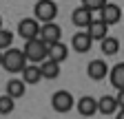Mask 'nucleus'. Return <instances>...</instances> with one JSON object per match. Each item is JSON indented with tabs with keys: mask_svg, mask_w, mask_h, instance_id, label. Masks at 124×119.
<instances>
[{
	"mask_svg": "<svg viewBox=\"0 0 124 119\" xmlns=\"http://www.w3.org/2000/svg\"><path fill=\"white\" fill-rule=\"evenodd\" d=\"M100 20H104L108 26H113L122 20V7L115 5V2H108L102 11H100Z\"/></svg>",
	"mask_w": 124,
	"mask_h": 119,
	"instance_id": "obj_9",
	"label": "nucleus"
},
{
	"mask_svg": "<svg viewBox=\"0 0 124 119\" xmlns=\"http://www.w3.org/2000/svg\"><path fill=\"white\" fill-rule=\"evenodd\" d=\"M115 99H117V106H120V108H124V91H117Z\"/></svg>",
	"mask_w": 124,
	"mask_h": 119,
	"instance_id": "obj_23",
	"label": "nucleus"
},
{
	"mask_svg": "<svg viewBox=\"0 0 124 119\" xmlns=\"http://www.w3.org/2000/svg\"><path fill=\"white\" fill-rule=\"evenodd\" d=\"M42 77H44V75H42V68H40V64H27V68L22 71V79H24L29 86L38 84Z\"/></svg>",
	"mask_w": 124,
	"mask_h": 119,
	"instance_id": "obj_14",
	"label": "nucleus"
},
{
	"mask_svg": "<svg viewBox=\"0 0 124 119\" xmlns=\"http://www.w3.org/2000/svg\"><path fill=\"white\" fill-rule=\"evenodd\" d=\"M33 18H38L42 24L46 22H55L58 18V5L53 0H38L33 7Z\"/></svg>",
	"mask_w": 124,
	"mask_h": 119,
	"instance_id": "obj_3",
	"label": "nucleus"
},
{
	"mask_svg": "<svg viewBox=\"0 0 124 119\" xmlns=\"http://www.w3.org/2000/svg\"><path fill=\"white\" fill-rule=\"evenodd\" d=\"M24 55L31 64H42L44 57H49V44H46L42 38H36V40H29L24 42Z\"/></svg>",
	"mask_w": 124,
	"mask_h": 119,
	"instance_id": "obj_2",
	"label": "nucleus"
},
{
	"mask_svg": "<svg viewBox=\"0 0 124 119\" xmlns=\"http://www.w3.org/2000/svg\"><path fill=\"white\" fill-rule=\"evenodd\" d=\"M75 108H78V112H80L82 117H91V115L98 112V99L91 97V95H82L80 99H78Z\"/></svg>",
	"mask_w": 124,
	"mask_h": 119,
	"instance_id": "obj_10",
	"label": "nucleus"
},
{
	"mask_svg": "<svg viewBox=\"0 0 124 119\" xmlns=\"http://www.w3.org/2000/svg\"><path fill=\"white\" fill-rule=\"evenodd\" d=\"M75 99H73V95L69 93V91H55L53 95H51V108L55 110V112H69V110H73L75 108Z\"/></svg>",
	"mask_w": 124,
	"mask_h": 119,
	"instance_id": "obj_5",
	"label": "nucleus"
},
{
	"mask_svg": "<svg viewBox=\"0 0 124 119\" xmlns=\"http://www.w3.org/2000/svg\"><path fill=\"white\" fill-rule=\"evenodd\" d=\"M86 31H89V35L93 38V42H102L104 38H108V24H106L104 20H93Z\"/></svg>",
	"mask_w": 124,
	"mask_h": 119,
	"instance_id": "obj_12",
	"label": "nucleus"
},
{
	"mask_svg": "<svg viewBox=\"0 0 124 119\" xmlns=\"http://www.w3.org/2000/svg\"><path fill=\"white\" fill-rule=\"evenodd\" d=\"M67 55H69V46L64 42H53V44H49V60H55V62H64L67 60Z\"/></svg>",
	"mask_w": 124,
	"mask_h": 119,
	"instance_id": "obj_16",
	"label": "nucleus"
},
{
	"mask_svg": "<svg viewBox=\"0 0 124 119\" xmlns=\"http://www.w3.org/2000/svg\"><path fill=\"white\" fill-rule=\"evenodd\" d=\"M71 46H73L75 53H82L84 55V53H89L93 49V38L89 35V31H82V29H80V31L71 38Z\"/></svg>",
	"mask_w": 124,
	"mask_h": 119,
	"instance_id": "obj_7",
	"label": "nucleus"
},
{
	"mask_svg": "<svg viewBox=\"0 0 124 119\" xmlns=\"http://www.w3.org/2000/svg\"><path fill=\"white\" fill-rule=\"evenodd\" d=\"M108 73H111V68H108V64L104 60H91L86 64V75L93 82H102L104 77H108Z\"/></svg>",
	"mask_w": 124,
	"mask_h": 119,
	"instance_id": "obj_6",
	"label": "nucleus"
},
{
	"mask_svg": "<svg viewBox=\"0 0 124 119\" xmlns=\"http://www.w3.org/2000/svg\"><path fill=\"white\" fill-rule=\"evenodd\" d=\"M40 31H42V22H40L38 18H22V20L18 22V35H20L24 42L40 38Z\"/></svg>",
	"mask_w": 124,
	"mask_h": 119,
	"instance_id": "obj_4",
	"label": "nucleus"
},
{
	"mask_svg": "<svg viewBox=\"0 0 124 119\" xmlns=\"http://www.w3.org/2000/svg\"><path fill=\"white\" fill-rule=\"evenodd\" d=\"M100 49H102L104 55H117V51H120V40L113 38V35H108V38H104L100 42Z\"/></svg>",
	"mask_w": 124,
	"mask_h": 119,
	"instance_id": "obj_19",
	"label": "nucleus"
},
{
	"mask_svg": "<svg viewBox=\"0 0 124 119\" xmlns=\"http://www.w3.org/2000/svg\"><path fill=\"white\" fill-rule=\"evenodd\" d=\"M115 119H124V108H120V112L115 115Z\"/></svg>",
	"mask_w": 124,
	"mask_h": 119,
	"instance_id": "obj_24",
	"label": "nucleus"
},
{
	"mask_svg": "<svg viewBox=\"0 0 124 119\" xmlns=\"http://www.w3.org/2000/svg\"><path fill=\"white\" fill-rule=\"evenodd\" d=\"M108 79H111V86L115 91H124V62L115 64L108 73Z\"/></svg>",
	"mask_w": 124,
	"mask_h": 119,
	"instance_id": "obj_15",
	"label": "nucleus"
},
{
	"mask_svg": "<svg viewBox=\"0 0 124 119\" xmlns=\"http://www.w3.org/2000/svg\"><path fill=\"white\" fill-rule=\"evenodd\" d=\"M71 22L78 29H89L91 22H93V11L86 9V7H75L73 13H71Z\"/></svg>",
	"mask_w": 124,
	"mask_h": 119,
	"instance_id": "obj_8",
	"label": "nucleus"
},
{
	"mask_svg": "<svg viewBox=\"0 0 124 119\" xmlns=\"http://www.w3.org/2000/svg\"><path fill=\"white\" fill-rule=\"evenodd\" d=\"M27 55H24V51H20V49H7V51H2V57H0V64H2V68L7 71V73H22L24 68H27Z\"/></svg>",
	"mask_w": 124,
	"mask_h": 119,
	"instance_id": "obj_1",
	"label": "nucleus"
},
{
	"mask_svg": "<svg viewBox=\"0 0 124 119\" xmlns=\"http://www.w3.org/2000/svg\"><path fill=\"white\" fill-rule=\"evenodd\" d=\"M24 91H27V82H24V79H18V77L9 79V82H7V88H5V93H7V95H11L13 99L22 97V95H24Z\"/></svg>",
	"mask_w": 124,
	"mask_h": 119,
	"instance_id": "obj_17",
	"label": "nucleus"
},
{
	"mask_svg": "<svg viewBox=\"0 0 124 119\" xmlns=\"http://www.w3.org/2000/svg\"><path fill=\"white\" fill-rule=\"evenodd\" d=\"M40 38H42L46 44L60 42V38H62V29H60V24H55V22H46V24H42Z\"/></svg>",
	"mask_w": 124,
	"mask_h": 119,
	"instance_id": "obj_11",
	"label": "nucleus"
},
{
	"mask_svg": "<svg viewBox=\"0 0 124 119\" xmlns=\"http://www.w3.org/2000/svg\"><path fill=\"white\" fill-rule=\"evenodd\" d=\"M108 5V0H82V7L91 9V11H102Z\"/></svg>",
	"mask_w": 124,
	"mask_h": 119,
	"instance_id": "obj_21",
	"label": "nucleus"
},
{
	"mask_svg": "<svg viewBox=\"0 0 124 119\" xmlns=\"http://www.w3.org/2000/svg\"><path fill=\"white\" fill-rule=\"evenodd\" d=\"M11 42H13V33L7 31V29H2V31H0V46L7 51V49H11Z\"/></svg>",
	"mask_w": 124,
	"mask_h": 119,
	"instance_id": "obj_22",
	"label": "nucleus"
},
{
	"mask_svg": "<svg viewBox=\"0 0 124 119\" xmlns=\"http://www.w3.org/2000/svg\"><path fill=\"white\" fill-rule=\"evenodd\" d=\"M13 108H16L13 97L5 93L2 97H0V115H11V112H13Z\"/></svg>",
	"mask_w": 124,
	"mask_h": 119,
	"instance_id": "obj_20",
	"label": "nucleus"
},
{
	"mask_svg": "<svg viewBox=\"0 0 124 119\" xmlns=\"http://www.w3.org/2000/svg\"><path fill=\"white\" fill-rule=\"evenodd\" d=\"M40 68H42L44 79H55L60 75V62H55V60H49V57H46L44 62L40 64Z\"/></svg>",
	"mask_w": 124,
	"mask_h": 119,
	"instance_id": "obj_18",
	"label": "nucleus"
},
{
	"mask_svg": "<svg viewBox=\"0 0 124 119\" xmlns=\"http://www.w3.org/2000/svg\"><path fill=\"white\" fill-rule=\"evenodd\" d=\"M117 108H120L117 106V99L113 95H102L98 99V112H102V115H115Z\"/></svg>",
	"mask_w": 124,
	"mask_h": 119,
	"instance_id": "obj_13",
	"label": "nucleus"
}]
</instances>
